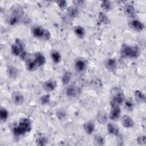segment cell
I'll return each mask as SVG.
<instances>
[{
	"label": "cell",
	"mask_w": 146,
	"mask_h": 146,
	"mask_svg": "<svg viewBox=\"0 0 146 146\" xmlns=\"http://www.w3.org/2000/svg\"><path fill=\"white\" fill-rule=\"evenodd\" d=\"M31 129V124L29 119L22 118L18 125L15 126L13 130V133L16 136H19L29 132Z\"/></svg>",
	"instance_id": "6da1fadb"
},
{
	"label": "cell",
	"mask_w": 146,
	"mask_h": 146,
	"mask_svg": "<svg viewBox=\"0 0 146 146\" xmlns=\"http://www.w3.org/2000/svg\"><path fill=\"white\" fill-rule=\"evenodd\" d=\"M112 99L110 102L111 107H119L124 102V94L119 87H113L111 90Z\"/></svg>",
	"instance_id": "7a4b0ae2"
},
{
	"label": "cell",
	"mask_w": 146,
	"mask_h": 146,
	"mask_svg": "<svg viewBox=\"0 0 146 146\" xmlns=\"http://www.w3.org/2000/svg\"><path fill=\"white\" fill-rule=\"evenodd\" d=\"M140 49L135 46L124 45L121 49V54L123 56L129 58H136L140 55Z\"/></svg>",
	"instance_id": "3957f363"
},
{
	"label": "cell",
	"mask_w": 146,
	"mask_h": 146,
	"mask_svg": "<svg viewBox=\"0 0 146 146\" xmlns=\"http://www.w3.org/2000/svg\"><path fill=\"white\" fill-rule=\"evenodd\" d=\"M31 32L35 37L46 40H48L51 37V34L50 31L40 26L33 27Z\"/></svg>",
	"instance_id": "277c9868"
},
{
	"label": "cell",
	"mask_w": 146,
	"mask_h": 146,
	"mask_svg": "<svg viewBox=\"0 0 146 146\" xmlns=\"http://www.w3.org/2000/svg\"><path fill=\"white\" fill-rule=\"evenodd\" d=\"M11 52L15 56L21 55L23 52V43L19 39H16L11 47Z\"/></svg>",
	"instance_id": "5b68a950"
},
{
	"label": "cell",
	"mask_w": 146,
	"mask_h": 146,
	"mask_svg": "<svg viewBox=\"0 0 146 146\" xmlns=\"http://www.w3.org/2000/svg\"><path fill=\"white\" fill-rule=\"evenodd\" d=\"M56 82L54 80H48L44 82L42 85L43 90L46 92H51L54 91L56 87Z\"/></svg>",
	"instance_id": "8992f818"
},
{
	"label": "cell",
	"mask_w": 146,
	"mask_h": 146,
	"mask_svg": "<svg viewBox=\"0 0 146 146\" xmlns=\"http://www.w3.org/2000/svg\"><path fill=\"white\" fill-rule=\"evenodd\" d=\"M11 99L13 102L17 105L20 106L23 104L24 102V97L19 92H14L11 95Z\"/></svg>",
	"instance_id": "52a82bcc"
},
{
	"label": "cell",
	"mask_w": 146,
	"mask_h": 146,
	"mask_svg": "<svg viewBox=\"0 0 146 146\" xmlns=\"http://www.w3.org/2000/svg\"><path fill=\"white\" fill-rule=\"evenodd\" d=\"M121 124L125 128H131L134 125L133 120L128 115H124L121 117Z\"/></svg>",
	"instance_id": "ba28073f"
},
{
	"label": "cell",
	"mask_w": 146,
	"mask_h": 146,
	"mask_svg": "<svg viewBox=\"0 0 146 146\" xmlns=\"http://www.w3.org/2000/svg\"><path fill=\"white\" fill-rule=\"evenodd\" d=\"M120 112L121 111L119 107H113L110 112L109 117L111 120H116L120 117Z\"/></svg>",
	"instance_id": "9c48e42d"
},
{
	"label": "cell",
	"mask_w": 146,
	"mask_h": 146,
	"mask_svg": "<svg viewBox=\"0 0 146 146\" xmlns=\"http://www.w3.org/2000/svg\"><path fill=\"white\" fill-rule=\"evenodd\" d=\"M34 61L38 67L43 66L46 63V58L41 53H36L34 56Z\"/></svg>",
	"instance_id": "30bf717a"
},
{
	"label": "cell",
	"mask_w": 146,
	"mask_h": 146,
	"mask_svg": "<svg viewBox=\"0 0 146 146\" xmlns=\"http://www.w3.org/2000/svg\"><path fill=\"white\" fill-rule=\"evenodd\" d=\"M95 123L93 121L90 120L86 122L84 125V129L87 134H91L95 129Z\"/></svg>",
	"instance_id": "8fae6325"
},
{
	"label": "cell",
	"mask_w": 146,
	"mask_h": 146,
	"mask_svg": "<svg viewBox=\"0 0 146 146\" xmlns=\"http://www.w3.org/2000/svg\"><path fill=\"white\" fill-rule=\"evenodd\" d=\"M131 25L133 29L137 31H141L144 29V24L141 22L136 19L132 21L131 22Z\"/></svg>",
	"instance_id": "7c38bea8"
},
{
	"label": "cell",
	"mask_w": 146,
	"mask_h": 146,
	"mask_svg": "<svg viewBox=\"0 0 146 146\" xmlns=\"http://www.w3.org/2000/svg\"><path fill=\"white\" fill-rule=\"evenodd\" d=\"M107 131L109 133L115 136H117L119 133V129L118 127L112 123H110L107 124Z\"/></svg>",
	"instance_id": "4fadbf2b"
},
{
	"label": "cell",
	"mask_w": 146,
	"mask_h": 146,
	"mask_svg": "<svg viewBox=\"0 0 146 146\" xmlns=\"http://www.w3.org/2000/svg\"><path fill=\"white\" fill-rule=\"evenodd\" d=\"M86 62L83 59H78L75 63V67L76 70L79 72L84 71L86 69Z\"/></svg>",
	"instance_id": "5bb4252c"
},
{
	"label": "cell",
	"mask_w": 146,
	"mask_h": 146,
	"mask_svg": "<svg viewBox=\"0 0 146 146\" xmlns=\"http://www.w3.org/2000/svg\"><path fill=\"white\" fill-rule=\"evenodd\" d=\"M66 92L68 96L74 97L77 95L78 92V90L76 87V86L74 85H70L67 88Z\"/></svg>",
	"instance_id": "9a60e30c"
},
{
	"label": "cell",
	"mask_w": 146,
	"mask_h": 146,
	"mask_svg": "<svg viewBox=\"0 0 146 146\" xmlns=\"http://www.w3.org/2000/svg\"><path fill=\"white\" fill-rule=\"evenodd\" d=\"M116 61L114 58H109L106 62L107 68L111 71H114L116 68Z\"/></svg>",
	"instance_id": "2e32d148"
},
{
	"label": "cell",
	"mask_w": 146,
	"mask_h": 146,
	"mask_svg": "<svg viewBox=\"0 0 146 146\" xmlns=\"http://www.w3.org/2000/svg\"><path fill=\"white\" fill-rule=\"evenodd\" d=\"M124 11L125 14L129 17H133L135 15V10L133 6L131 5H127L124 7Z\"/></svg>",
	"instance_id": "e0dca14e"
},
{
	"label": "cell",
	"mask_w": 146,
	"mask_h": 146,
	"mask_svg": "<svg viewBox=\"0 0 146 146\" xmlns=\"http://www.w3.org/2000/svg\"><path fill=\"white\" fill-rule=\"evenodd\" d=\"M97 120L99 123L101 124H104L107 123L108 120V116L107 113L104 111H100L99 112L96 116Z\"/></svg>",
	"instance_id": "ac0fdd59"
},
{
	"label": "cell",
	"mask_w": 146,
	"mask_h": 146,
	"mask_svg": "<svg viewBox=\"0 0 146 146\" xmlns=\"http://www.w3.org/2000/svg\"><path fill=\"white\" fill-rule=\"evenodd\" d=\"M7 74L9 75V76L11 78H15L18 74V69L14 66H9L7 68Z\"/></svg>",
	"instance_id": "d6986e66"
},
{
	"label": "cell",
	"mask_w": 146,
	"mask_h": 146,
	"mask_svg": "<svg viewBox=\"0 0 146 146\" xmlns=\"http://www.w3.org/2000/svg\"><path fill=\"white\" fill-rule=\"evenodd\" d=\"M71 76H72V74L70 71H67L64 72V73L63 74L62 77V82L63 84H67L70 82L71 79Z\"/></svg>",
	"instance_id": "ffe728a7"
},
{
	"label": "cell",
	"mask_w": 146,
	"mask_h": 146,
	"mask_svg": "<svg viewBox=\"0 0 146 146\" xmlns=\"http://www.w3.org/2000/svg\"><path fill=\"white\" fill-rule=\"evenodd\" d=\"M135 97L136 100H137L139 102H145V95L139 90H136L135 92Z\"/></svg>",
	"instance_id": "44dd1931"
},
{
	"label": "cell",
	"mask_w": 146,
	"mask_h": 146,
	"mask_svg": "<svg viewBox=\"0 0 146 146\" xmlns=\"http://www.w3.org/2000/svg\"><path fill=\"white\" fill-rule=\"evenodd\" d=\"M106 140L104 137L101 135H97L95 136L94 143L97 145H103L105 144Z\"/></svg>",
	"instance_id": "7402d4cb"
},
{
	"label": "cell",
	"mask_w": 146,
	"mask_h": 146,
	"mask_svg": "<svg viewBox=\"0 0 146 146\" xmlns=\"http://www.w3.org/2000/svg\"><path fill=\"white\" fill-rule=\"evenodd\" d=\"M74 32L76 36L79 38H83L85 34L84 29L82 26H76L74 29Z\"/></svg>",
	"instance_id": "603a6c76"
},
{
	"label": "cell",
	"mask_w": 146,
	"mask_h": 146,
	"mask_svg": "<svg viewBox=\"0 0 146 146\" xmlns=\"http://www.w3.org/2000/svg\"><path fill=\"white\" fill-rule=\"evenodd\" d=\"M51 57L52 61L55 63H58L60 62L61 59V56L60 54L56 51H53L51 53Z\"/></svg>",
	"instance_id": "cb8c5ba5"
},
{
	"label": "cell",
	"mask_w": 146,
	"mask_h": 146,
	"mask_svg": "<svg viewBox=\"0 0 146 146\" xmlns=\"http://www.w3.org/2000/svg\"><path fill=\"white\" fill-rule=\"evenodd\" d=\"M67 13L68 15L71 17V18H75L78 15V11L77 10V9L75 7L73 6H70L68 9H67Z\"/></svg>",
	"instance_id": "d4e9b609"
},
{
	"label": "cell",
	"mask_w": 146,
	"mask_h": 146,
	"mask_svg": "<svg viewBox=\"0 0 146 146\" xmlns=\"http://www.w3.org/2000/svg\"><path fill=\"white\" fill-rule=\"evenodd\" d=\"M9 117V112L6 109L2 107L0 110V119L1 121H5Z\"/></svg>",
	"instance_id": "484cf974"
},
{
	"label": "cell",
	"mask_w": 146,
	"mask_h": 146,
	"mask_svg": "<svg viewBox=\"0 0 146 146\" xmlns=\"http://www.w3.org/2000/svg\"><path fill=\"white\" fill-rule=\"evenodd\" d=\"M48 140L45 136H39L36 140V144L40 146H43L47 144Z\"/></svg>",
	"instance_id": "4316f807"
},
{
	"label": "cell",
	"mask_w": 146,
	"mask_h": 146,
	"mask_svg": "<svg viewBox=\"0 0 146 146\" xmlns=\"http://www.w3.org/2000/svg\"><path fill=\"white\" fill-rule=\"evenodd\" d=\"M101 7L104 10H105L106 11H110L111 9L112 3L109 1H104L102 2Z\"/></svg>",
	"instance_id": "83f0119b"
},
{
	"label": "cell",
	"mask_w": 146,
	"mask_h": 146,
	"mask_svg": "<svg viewBox=\"0 0 146 146\" xmlns=\"http://www.w3.org/2000/svg\"><path fill=\"white\" fill-rule=\"evenodd\" d=\"M26 67L29 71H34L37 68L38 66L35 63L34 60L31 61V60H28L26 63Z\"/></svg>",
	"instance_id": "f1b7e54d"
},
{
	"label": "cell",
	"mask_w": 146,
	"mask_h": 146,
	"mask_svg": "<svg viewBox=\"0 0 146 146\" xmlns=\"http://www.w3.org/2000/svg\"><path fill=\"white\" fill-rule=\"evenodd\" d=\"M99 20L102 23H108L109 19L108 17L104 13H100L99 14Z\"/></svg>",
	"instance_id": "f546056e"
},
{
	"label": "cell",
	"mask_w": 146,
	"mask_h": 146,
	"mask_svg": "<svg viewBox=\"0 0 146 146\" xmlns=\"http://www.w3.org/2000/svg\"><path fill=\"white\" fill-rule=\"evenodd\" d=\"M50 100V97L49 95H44L40 99V103L43 105L48 104L49 103Z\"/></svg>",
	"instance_id": "4dcf8cb0"
},
{
	"label": "cell",
	"mask_w": 146,
	"mask_h": 146,
	"mask_svg": "<svg viewBox=\"0 0 146 146\" xmlns=\"http://www.w3.org/2000/svg\"><path fill=\"white\" fill-rule=\"evenodd\" d=\"M124 105H125V108L128 110H131L133 109V102L130 100V99H128V100H126L124 102Z\"/></svg>",
	"instance_id": "1f68e13d"
},
{
	"label": "cell",
	"mask_w": 146,
	"mask_h": 146,
	"mask_svg": "<svg viewBox=\"0 0 146 146\" xmlns=\"http://www.w3.org/2000/svg\"><path fill=\"white\" fill-rule=\"evenodd\" d=\"M57 5L61 10H63V9H65L66 7H67V2L64 0L58 1L57 2Z\"/></svg>",
	"instance_id": "d6a6232c"
},
{
	"label": "cell",
	"mask_w": 146,
	"mask_h": 146,
	"mask_svg": "<svg viewBox=\"0 0 146 146\" xmlns=\"http://www.w3.org/2000/svg\"><path fill=\"white\" fill-rule=\"evenodd\" d=\"M56 116L59 119H63L66 117V113L64 111L62 110H59L56 112Z\"/></svg>",
	"instance_id": "836d02e7"
},
{
	"label": "cell",
	"mask_w": 146,
	"mask_h": 146,
	"mask_svg": "<svg viewBox=\"0 0 146 146\" xmlns=\"http://www.w3.org/2000/svg\"><path fill=\"white\" fill-rule=\"evenodd\" d=\"M137 141L140 145H145L146 143V139L144 135L140 136L137 139Z\"/></svg>",
	"instance_id": "e575fe53"
}]
</instances>
